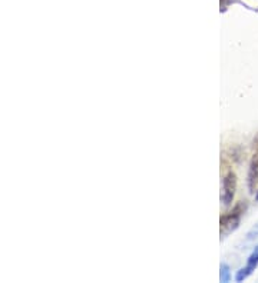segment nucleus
<instances>
[{
	"label": "nucleus",
	"mask_w": 258,
	"mask_h": 283,
	"mask_svg": "<svg viewBox=\"0 0 258 283\" xmlns=\"http://www.w3.org/2000/svg\"><path fill=\"white\" fill-rule=\"evenodd\" d=\"M247 182H248V189L250 193H256L258 186V150L254 153L251 162H250V168H248V176H247Z\"/></svg>",
	"instance_id": "obj_4"
},
{
	"label": "nucleus",
	"mask_w": 258,
	"mask_h": 283,
	"mask_svg": "<svg viewBox=\"0 0 258 283\" xmlns=\"http://www.w3.org/2000/svg\"><path fill=\"white\" fill-rule=\"evenodd\" d=\"M235 190H237V175L234 172H228L222 180V195H221V200L225 206H229L232 203Z\"/></svg>",
	"instance_id": "obj_2"
},
{
	"label": "nucleus",
	"mask_w": 258,
	"mask_h": 283,
	"mask_svg": "<svg viewBox=\"0 0 258 283\" xmlns=\"http://www.w3.org/2000/svg\"><path fill=\"white\" fill-rule=\"evenodd\" d=\"M219 281L222 283H228L231 281V270H229L228 265L222 263L219 266Z\"/></svg>",
	"instance_id": "obj_5"
},
{
	"label": "nucleus",
	"mask_w": 258,
	"mask_h": 283,
	"mask_svg": "<svg viewBox=\"0 0 258 283\" xmlns=\"http://www.w3.org/2000/svg\"><path fill=\"white\" fill-rule=\"evenodd\" d=\"M256 199H257V200H258V189H257V195H256Z\"/></svg>",
	"instance_id": "obj_7"
},
{
	"label": "nucleus",
	"mask_w": 258,
	"mask_h": 283,
	"mask_svg": "<svg viewBox=\"0 0 258 283\" xmlns=\"http://www.w3.org/2000/svg\"><path fill=\"white\" fill-rule=\"evenodd\" d=\"M229 0H221V4H227Z\"/></svg>",
	"instance_id": "obj_6"
},
{
	"label": "nucleus",
	"mask_w": 258,
	"mask_h": 283,
	"mask_svg": "<svg viewBox=\"0 0 258 283\" xmlns=\"http://www.w3.org/2000/svg\"><path fill=\"white\" fill-rule=\"evenodd\" d=\"M245 209H247L245 203H238L231 212L221 216V219H219V230H221L222 236H227V235H229L231 232H234L238 227Z\"/></svg>",
	"instance_id": "obj_1"
},
{
	"label": "nucleus",
	"mask_w": 258,
	"mask_h": 283,
	"mask_svg": "<svg viewBox=\"0 0 258 283\" xmlns=\"http://www.w3.org/2000/svg\"><path fill=\"white\" fill-rule=\"evenodd\" d=\"M258 268V246L251 252V255L248 256V260H247V265L244 266L243 269H240L235 275V281L237 282H243L245 281L254 270Z\"/></svg>",
	"instance_id": "obj_3"
}]
</instances>
